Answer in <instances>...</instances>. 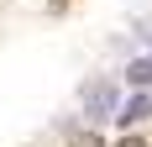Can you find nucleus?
<instances>
[{
	"label": "nucleus",
	"instance_id": "1",
	"mask_svg": "<svg viewBox=\"0 0 152 147\" xmlns=\"http://www.w3.org/2000/svg\"><path fill=\"white\" fill-rule=\"evenodd\" d=\"M79 100H84V116H89V121H105V116L121 110V89L110 84V79H89Z\"/></svg>",
	"mask_w": 152,
	"mask_h": 147
},
{
	"label": "nucleus",
	"instance_id": "5",
	"mask_svg": "<svg viewBox=\"0 0 152 147\" xmlns=\"http://www.w3.org/2000/svg\"><path fill=\"white\" fill-rule=\"evenodd\" d=\"M115 147H147V142H142V137H121Z\"/></svg>",
	"mask_w": 152,
	"mask_h": 147
},
{
	"label": "nucleus",
	"instance_id": "4",
	"mask_svg": "<svg viewBox=\"0 0 152 147\" xmlns=\"http://www.w3.org/2000/svg\"><path fill=\"white\" fill-rule=\"evenodd\" d=\"M68 147H105V142H100V132H74Z\"/></svg>",
	"mask_w": 152,
	"mask_h": 147
},
{
	"label": "nucleus",
	"instance_id": "3",
	"mask_svg": "<svg viewBox=\"0 0 152 147\" xmlns=\"http://www.w3.org/2000/svg\"><path fill=\"white\" fill-rule=\"evenodd\" d=\"M126 79H131L137 89H152V53H147V58H137V63H131V68H126Z\"/></svg>",
	"mask_w": 152,
	"mask_h": 147
},
{
	"label": "nucleus",
	"instance_id": "6",
	"mask_svg": "<svg viewBox=\"0 0 152 147\" xmlns=\"http://www.w3.org/2000/svg\"><path fill=\"white\" fill-rule=\"evenodd\" d=\"M47 5H53V11H63V5H68V0H47Z\"/></svg>",
	"mask_w": 152,
	"mask_h": 147
},
{
	"label": "nucleus",
	"instance_id": "2",
	"mask_svg": "<svg viewBox=\"0 0 152 147\" xmlns=\"http://www.w3.org/2000/svg\"><path fill=\"white\" fill-rule=\"evenodd\" d=\"M147 116H152V95H147V89H142L137 100H126L121 110H115V121H121V126H137V121H147Z\"/></svg>",
	"mask_w": 152,
	"mask_h": 147
}]
</instances>
